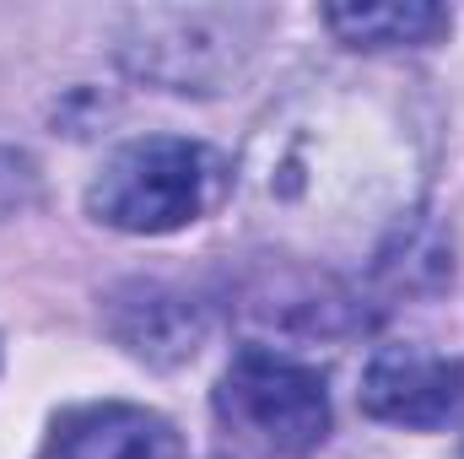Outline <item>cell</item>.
Returning <instances> with one entry per match:
<instances>
[{"instance_id":"5b68a950","label":"cell","mask_w":464,"mask_h":459,"mask_svg":"<svg viewBox=\"0 0 464 459\" xmlns=\"http://www.w3.org/2000/svg\"><path fill=\"white\" fill-rule=\"evenodd\" d=\"M449 11L427 0H394V5H330L324 27L351 49H400V44H432L449 33Z\"/></svg>"},{"instance_id":"6da1fadb","label":"cell","mask_w":464,"mask_h":459,"mask_svg":"<svg viewBox=\"0 0 464 459\" xmlns=\"http://www.w3.org/2000/svg\"><path fill=\"white\" fill-rule=\"evenodd\" d=\"M211 405L227 438L254 459H308L330 438L324 378L270 346H243L232 356Z\"/></svg>"},{"instance_id":"277c9868","label":"cell","mask_w":464,"mask_h":459,"mask_svg":"<svg viewBox=\"0 0 464 459\" xmlns=\"http://www.w3.org/2000/svg\"><path fill=\"white\" fill-rule=\"evenodd\" d=\"M38 459H184V444L157 411L103 400L60 416Z\"/></svg>"},{"instance_id":"3957f363","label":"cell","mask_w":464,"mask_h":459,"mask_svg":"<svg viewBox=\"0 0 464 459\" xmlns=\"http://www.w3.org/2000/svg\"><path fill=\"white\" fill-rule=\"evenodd\" d=\"M362 411L389 427L438 433L464 416V356L383 346L362 373Z\"/></svg>"},{"instance_id":"7a4b0ae2","label":"cell","mask_w":464,"mask_h":459,"mask_svg":"<svg viewBox=\"0 0 464 459\" xmlns=\"http://www.w3.org/2000/svg\"><path fill=\"white\" fill-rule=\"evenodd\" d=\"M217 195V157L184 135H140L119 146L87 190V211L119 232H179Z\"/></svg>"}]
</instances>
